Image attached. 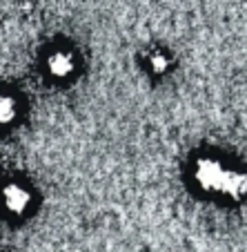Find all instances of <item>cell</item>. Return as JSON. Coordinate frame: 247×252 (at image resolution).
I'll return each instance as SVG.
<instances>
[{
	"label": "cell",
	"instance_id": "2",
	"mask_svg": "<svg viewBox=\"0 0 247 252\" xmlns=\"http://www.w3.org/2000/svg\"><path fill=\"white\" fill-rule=\"evenodd\" d=\"M0 201H2V208H5L9 214L23 217V214H27L29 208H31L33 194L27 186H23V183H18V181H11L2 188Z\"/></svg>",
	"mask_w": 247,
	"mask_h": 252
},
{
	"label": "cell",
	"instance_id": "4",
	"mask_svg": "<svg viewBox=\"0 0 247 252\" xmlns=\"http://www.w3.org/2000/svg\"><path fill=\"white\" fill-rule=\"evenodd\" d=\"M18 119V100L11 94L0 92V127H7Z\"/></svg>",
	"mask_w": 247,
	"mask_h": 252
},
{
	"label": "cell",
	"instance_id": "5",
	"mask_svg": "<svg viewBox=\"0 0 247 252\" xmlns=\"http://www.w3.org/2000/svg\"><path fill=\"white\" fill-rule=\"evenodd\" d=\"M245 188H247V181H245V174L243 172H229V179L225 183V190H223V196L227 199H234V201H241L245 196Z\"/></svg>",
	"mask_w": 247,
	"mask_h": 252
},
{
	"label": "cell",
	"instance_id": "3",
	"mask_svg": "<svg viewBox=\"0 0 247 252\" xmlns=\"http://www.w3.org/2000/svg\"><path fill=\"white\" fill-rule=\"evenodd\" d=\"M45 69L54 81H67L76 71V56L69 49H52L45 58Z\"/></svg>",
	"mask_w": 247,
	"mask_h": 252
},
{
	"label": "cell",
	"instance_id": "6",
	"mask_svg": "<svg viewBox=\"0 0 247 252\" xmlns=\"http://www.w3.org/2000/svg\"><path fill=\"white\" fill-rule=\"evenodd\" d=\"M147 65H149V69H152V74L163 76V74H167V71H169L171 58H169V54H165L163 49H156V52H152L147 56Z\"/></svg>",
	"mask_w": 247,
	"mask_h": 252
},
{
	"label": "cell",
	"instance_id": "1",
	"mask_svg": "<svg viewBox=\"0 0 247 252\" xmlns=\"http://www.w3.org/2000/svg\"><path fill=\"white\" fill-rule=\"evenodd\" d=\"M227 167L214 157H200L194 163V183L205 194H223L225 183L229 179Z\"/></svg>",
	"mask_w": 247,
	"mask_h": 252
}]
</instances>
